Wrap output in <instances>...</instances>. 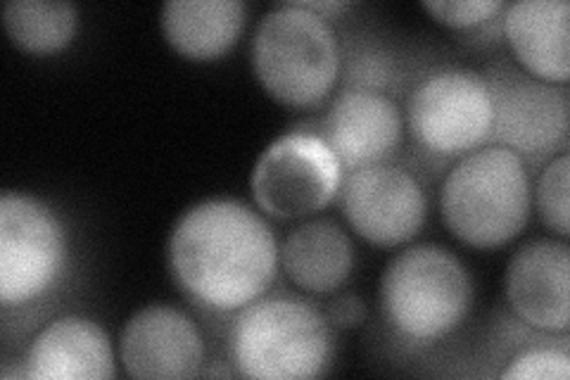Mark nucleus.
Returning a JSON list of instances; mask_svg holds the SVG:
<instances>
[{"instance_id": "f257e3e1", "label": "nucleus", "mask_w": 570, "mask_h": 380, "mask_svg": "<svg viewBox=\"0 0 570 380\" xmlns=\"http://www.w3.org/2000/svg\"><path fill=\"white\" fill-rule=\"evenodd\" d=\"M167 260L178 288L209 312H238L276 279L272 224L234 197H209L174 224Z\"/></svg>"}, {"instance_id": "f03ea898", "label": "nucleus", "mask_w": 570, "mask_h": 380, "mask_svg": "<svg viewBox=\"0 0 570 380\" xmlns=\"http://www.w3.org/2000/svg\"><path fill=\"white\" fill-rule=\"evenodd\" d=\"M230 357L247 378H316L335 357L333 325L305 298L262 295L238 310L230 325Z\"/></svg>"}, {"instance_id": "7ed1b4c3", "label": "nucleus", "mask_w": 570, "mask_h": 380, "mask_svg": "<svg viewBox=\"0 0 570 380\" xmlns=\"http://www.w3.org/2000/svg\"><path fill=\"white\" fill-rule=\"evenodd\" d=\"M532 207L525 159L504 146H483L456 162L442 181L440 212L454 238L478 250L519 235Z\"/></svg>"}, {"instance_id": "20e7f679", "label": "nucleus", "mask_w": 570, "mask_h": 380, "mask_svg": "<svg viewBox=\"0 0 570 380\" xmlns=\"http://www.w3.org/2000/svg\"><path fill=\"white\" fill-rule=\"evenodd\" d=\"M255 77L274 100L288 107L324 103L341 77V43L328 17L299 0L266 12L249 46Z\"/></svg>"}, {"instance_id": "39448f33", "label": "nucleus", "mask_w": 570, "mask_h": 380, "mask_svg": "<svg viewBox=\"0 0 570 380\" xmlns=\"http://www.w3.org/2000/svg\"><path fill=\"white\" fill-rule=\"evenodd\" d=\"M379 300L392 333L414 345H431L466 321L473 283L454 252L421 243L390 260L381 276Z\"/></svg>"}, {"instance_id": "423d86ee", "label": "nucleus", "mask_w": 570, "mask_h": 380, "mask_svg": "<svg viewBox=\"0 0 570 380\" xmlns=\"http://www.w3.org/2000/svg\"><path fill=\"white\" fill-rule=\"evenodd\" d=\"M67 264V231L43 201L8 191L0 197V302L43 298Z\"/></svg>"}, {"instance_id": "0eeeda50", "label": "nucleus", "mask_w": 570, "mask_h": 380, "mask_svg": "<svg viewBox=\"0 0 570 380\" xmlns=\"http://www.w3.org/2000/svg\"><path fill=\"white\" fill-rule=\"evenodd\" d=\"M343 167L314 131H288L266 148L249 178L255 203L276 220H305L328 207L343 184Z\"/></svg>"}, {"instance_id": "6e6552de", "label": "nucleus", "mask_w": 570, "mask_h": 380, "mask_svg": "<svg viewBox=\"0 0 570 380\" xmlns=\"http://www.w3.org/2000/svg\"><path fill=\"white\" fill-rule=\"evenodd\" d=\"M406 121L425 150L471 153L483 146L492 131L490 84L466 67L438 69L409 96Z\"/></svg>"}, {"instance_id": "1a4fd4ad", "label": "nucleus", "mask_w": 570, "mask_h": 380, "mask_svg": "<svg viewBox=\"0 0 570 380\" xmlns=\"http://www.w3.org/2000/svg\"><path fill=\"white\" fill-rule=\"evenodd\" d=\"M492 94V146H504L523 159H540L561 148L570 129L568 88L497 67L485 77Z\"/></svg>"}, {"instance_id": "9d476101", "label": "nucleus", "mask_w": 570, "mask_h": 380, "mask_svg": "<svg viewBox=\"0 0 570 380\" xmlns=\"http://www.w3.org/2000/svg\"><path fill=\"white\" fill-rule=\"evenodd\" d=\"M337 197L347 224L371 245H402L425 224L428 201L419 178L387 162L347 172Z\"/></svg>"}, {"instance_id": "9b49d317", "label": "nucleus", "mask_w": 570, "mask_h": 380, "mask_svg": "<svg viewBox=\"0 0 570 380\" xmlns=\"http://www.w3.org/2000/svg\"><path fill=\"white\" fill-rule=\"evenodd\" d=\"M318 136L347 174L395 155L404 138V115L383 90L347 86L328 105Z\"/></svg>"}, {"instance_id": "f8f14e48", "label": "nucleus", "mask_w": 570, "mask_h": 380, "mask_svg": "<svg viewBox=\"0 0 570 380\" xmlns=\"http://www.w3.org/2000/svg\"><path fill=\"white\" fill-rule=\"evenodd\" d=\"M119 359L134 378H190L205 364V340L186 312L148 304L124 323Z\"/></svg>"}, {"instance_id": "ddd939ff", "label": "nucleus", "mask_w": 570, "mask_h": 380, "mask_svg": "<svg viewBox=\"0 0 570 380\" xmlns=\"http://www.w3.org/2000/svg\"><path fill=\"white\" fill-rule=\"evenodd\" d=\"M504 293L511 310L538 331L566 333L570 323V250L566 241L532 238L513 252Z\"/></svg>"}, {"instance_id": "4468645a", "label": "nucleus", "mask_w": 570, "mask_h": 380, "mask_svg": "<svg viewBox=\"0 0 570 380\" xmlns=\"http://www.w3.org/2000/svg\"><path fill=\"white\" fill-rule=\"evenodd\" d=\"M22 376L31 380H105L115 378L112 342L88 316L67 314L33 335Z\"/></svg>"}, {"instance_id": "2eb2a0df", "label": "nucleus", "mask_w": 570, "mask_h": 380, "mask_svg": "<svg viewBox=\"0 0 570 380\" xmlns=\"http://www.w3.org/2000/svg\"><path fill=\"white\" fill-rule=\"evenodd\" d=\"M568 0H519L504 8V36L528 75L566 86L570 79Z\"/></svg>"}, {"instance_id": "dca6fc26", "label": "nucleus", "mask_w": 570, "mask_h": 380, "mask_svg": "<svg viewBox=\"0 0 570 380\" xmlns=\"http://www.w3.org/2000/svg\"><path fill=\"white\" fill-rule=\"evenodd\" d=\"M278 262L297 288L314 295L341 291L354 269V245L328 216L302 222L278 247Z\"/></svg>"}, {"instance_id": "f3484780", "label": "nucleus", "mask_w": 570, "mask_h": 380, "mask_svg": "<svg viewBox=\"0 0 570 380\" xmlns=\"http://www.w3.org/2000/svg\"><path fill=\"white\" fill-rule=\"evenodd\" d=\"M245 12L243 0H167L159 25L184 58L214 60L236 46Z\"/></svg>"}, {"instance_id": "a211bd4d", "label": "nucleus", "mask_w": 570, "mask_h": 380, "mask_svg": "<svg viewBox=\"0 0 570 380\" xmlns=\"http://www.w3.org/2000/svg\"><path fill=\"white\" fill-rule=\"evenodd\" d=\"M3 27L20 50L48 56L75 41L79 8L67 0H10L3 8Z\"/></svg>"}, {"instance_id": "6ab92c4d", "label": "nucleus", "mask_w": 570, "mask_h": 380, "mask_svg": "<svg viewBox=\"0 0 570 380\" xmlns=\"http://www.w3.org/2000/svg\"><path fill=\"white\" fill-rule=\"evenodd\" d=\"M568 188H570V159L568 153L554 157L538 176L534 186V207H538L542 222L559 233L568 235Z\"/></svg>"}, {"instance_id": "aec40b11", "label": "nucleus", "mask_w": 570, "mask_h": 380, "mask_svg": "<svg viewBox=\"0 0 570 380\" xmlns=\"http://www.w3.org/2000/svg\"><path fill=\"white\" fill-rule=\"evenodd\" d=\"M502 378H538V380H568L570 354L566 348H525L515 354L502 371Z\"/></svg>"}, {"instance_id": "412c9836", "label": "nucleus", "mask_w": 570, "mask_h": 380, "mask_svg": "<svg viewBox=\"0 0 570 380\" xmlns=\"http://www.w3.org/2000/svg\"><path fill=\"white\" fill-rule=\"evenodd\" d=\"M507 8L502 0H423V10L435 17V22L452 29H471L492 20Z\"/></svg>"}, {"instance_id": "4be33fe9", "label": "nucleus", "mask_w": 570, "mask_h": 380, "mask_svg": "<svg viewBox=\"0 0 570 380\" xmlns=\"http://www.w3.org/2000/svg\"><path fill=\"white\" fill-rule=\"evenodd\" d=\"M326 319L331 321L333 329H356L366 319V302L356 293H341L335 295L326 306Z\"/></svg>"}, {"instance_id": "5701e85b", "label": "nucleus", "mask_w": 570, "mask_h": 380, "mask_svg": "<svg viewBox=\"0 0 570 380\" xmlns=\"http://www.w3.org/2000/svg\"><path fill=\"white\" fill-rule=\"evenodd\" d=\"M299 3L321 17H328V20L333 14H341L347 8H352V3H347V0H299Z\"/></svg>"}]
</instances>
